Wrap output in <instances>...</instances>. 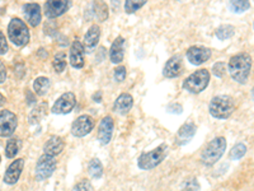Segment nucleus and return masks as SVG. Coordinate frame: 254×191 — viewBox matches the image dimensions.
<instances>
[{
	"mask_svg": "<svg viewBox=\"0 0 254 191\" xmlns=\"http://www.w3.org/2000/svg\"><path fill=\"white\" fill-rule=\"evenodd\" d=\"M132 96H131L130 93H122V95L119 96V98L116 99L113 110H115L116 112H119L120 115H126V113L132 108Z\"/></svg>",
	"mask_w": 254,
	"mask_h": 191,
	"instance_id": "21",
	"label": "nucleus"
},
{
	"mask_svg": "<svg viewBox=\"0 0 254 191\" xmlns=\"http://www.w3.org/2000/svg\"><path fill=\"white\" fill-rule=\"evenodd\" d=\"M46 112H47V103L46 102H42L40 106H37V107L31 112V115H29V122H31V124H37V122L44 117Z\"/></svg>",
	"mask_w": 254,
	"mask_h": 191,
	"instance_id": "26",
	"label": "nucleus"
},
{
	"mask_svg": "<svg viewBox=\"0 0 254 191\" xmlns=\"http://www.w3.org/2000/svg\"><path fill=\"white\" fill-rule=\"evenodd\" d=\"M167 111H168V112H171V113H176V115H179V113L183 111V107L179 103H171L169 106H168Z\"/></svg>",
	"mask_w": 254,
	"mask_h": 191,
	"instance_id": "37",
	"label": "nucleus"
},
{
	"mask_svg": "<svg viewBox=\"0 0 254 191\" xmlns=\"http://www.w3.org/2000/svg\"><path fill=\"white\" fill-rule=\"evenodd\" d=\"M208 110H210L211 115L216 119H229L235 111V102L230 96H216L211 99Z\"/></svg>",
	"mask_w": 254,
	"mask_h": 191,
	"instance_id": "2",
	"label": "nucleus"
},
{
	"mask_svg": "<svg viewBox=\"0 0 254 191\" xmlns=\"http://www.w3.org/2000/svg\"><path fill=\"white\" fill-rule=\"evenodd\" d=\"M226 139L224 136H217L211 140L201 154V161L205 166H214L225 153Z\"/></svg>",
	"mask_w": 254,
	"mask_h": 191,
	"instance_id": "3",
	"label": "nucleus"
},
{
	"mask_svg": "<svg viewBox=\"0 0 254 191\" xmlns=\"http://www.w3.org/2000/svg\"><path fill=\"white\" fill-rule=\"evenodd\" d=\"M210 83V72L207 69H199L192 73L188 78L183 82V88L190 93H201Z\"/></svg>",
	"mask_w": 254,
	"mask_h": 191,
	"instance_id": "6",
	"label": "nucleus"
},
{
	"mask_svg": "<svg viewBox=\"0 0 254 191\" xmlns=\"http://www.w3.org/2000/svg\"><path fill=\"white\" fill-rule=\"evenodd\" d=\"M0 161H1V158H0Z\"/></svg>",
	"mask_w": 254,
	"mask_h": 191,
	"instance_id": "40",
	"label": "nucleus"
},
{
	"mask_svg": "<svg viewBox=\"0 0 254 191\" xmlns=\"http://www.w3.org/2000/svg\"><path fill=\"white\" fill-rule=\"evenodd\" d=\"M145 4H146V1H145V0H140V1H135V0H127L126 3H125V10H126V13L131 14V13H135L136 10H139L140 8H142Z\"/></svg>",
	"mask_w": 254,
	"mask_h": 191,
	"instance_id": "31",
	"label": "nucleus"
},
{
	"mask_svg": "<svg viewBox=\"0 0 254 191\" xmlns=\"http://www.w3.org/2000/svg\"><path fill=\"white\" fill-rule=\"evenodd\" d=\"M212 73H214L216 77H219V78H222L226 73V64L222 63V61L216 63L214 65V68H212Z\"/></svg>",
	"mask_w": 254,
	"mask_h": 191,
	"instance_id": "32",
	"label": "nucleus"
},
{
	"mask_svg": "<svg viewBox=\"0 0 254 191\" xmlns=\"http://www.w3.org/2000/svg\"><path fill=\"white\" fill-rule=\"evenodd\" d=\"M5 103H6V98L4 97L3 95H1V93H0V107H3Z\"/></svg>",
	"mask_w": 254,
	"mask_h": 191,
	"instance_id": "39",
	"label": "nucleus"
},
{
	"mask_svg": "<svg viewBox=\"0 0 254 191\" xmlns=\"http://www.w3.org/2000/svg\"><path fill=\"white\" fill-rule=\"evenodd\" d=\"M84 46L80 41L75 40L70 47V64L75 69H81L84 67Z\"/></svg>",
	"mask_w": 254,
	"mask_h": 191,
	"instance_id": "16",
	"label": "nucleus"
},
{
	"mask_svg": "<svg viewBox=\"0 0 254 191\" xmlns=\"http://www.w3.org/2000/svg\"><path fill=\"white\" fill-rule=\"evenodd\" d=\"M197 127L193 122H186V124L178 130V134H177V143H178L179 145L187 144V143L194 136Z\"/></svg>",
	"mask_w": 254,
	"mask_h": 191,
	"instance_id": "22",
	"label": "nucleus"
},
{
	"mask_svg": "<svg viewBox=\"0 0 254 191\" xmlns=\"http://www.w3.org/2000/svg\"><path fill=\"white\" fill-rule=\"evenodd\" d=\"M94 125L95 122L92 116L81 115L79 116L75 121L72 122L71 134L76 136V138H83V136L88 135L94 129Z\"/></svg>",
	"mask_w": 254,
	"mask_h": 191,
	"instance_id": "10",
	"label": "nucleus"
},
{
	"mask_svg": "<svg viewBox=\"0 0 254 191\" xmlns=\"http://www.w3.org/2000/svg\"><path fill=\"white\" fill-rule=\"evenodd\" d=\"M70 8V1H65V0H60V1H55V0H50L45 4V14L49 18H58L63 15Z\"/></svg>",
	"mask_w": 254,
	"mask_h": 191,
	"instance_id": "14",
	"label": "nucleus"
},
{
	"mask_svg": "<svg viewBox=\"0 0 254 191\" xmlns=\"http://www.w3.org/2000/svg\"><path fill=\"white\" fill-rule=\"evenodd\" d=\"M50 79L46 78V77H38V78L35 79L33 82V90L37 95L40 96H45L50 90Z\"/></svg>",
	"mask_w": 254,
	"mask_h": 191,
	"instance_id": "23",
	"label": "nucleus"
},
{
	"mask_svg": "<svg viewBox=\"0 0 254 191\" xmlns=\"http://www.w3.org/2000/svg\"><path fill=\"white\" fill-rule=\"evenodd\" d=\"M231 78L237 81L238 83H246L249 78V73L252 69V58L251 55L242 52L234 55L229 60L228 67Z\"/></svg>",
	"mask_w": 254,
	"mask_h": 191,
	"instance_id": "1",
	"label": "nucleus"
},
{
	"mask_svg": "<svg viewBox=\"0 0 254 191\" xmlns=\"http://www.w3.org/2000/svg\"><path fill=\"white\" fill-rule=\"evenodd\" d=\"M115 129V121L112 116H104L98 126V140L102 145H107L111 142Z\"/></svg>",
	"mask_w": 254,
	"mask_h": 191,
	"instance_id": "11",
	"label": "nucleus"
},
{
	"mask_svg": "<svg viewBox=\"0 0 254 191\" xmlns=\"http://www.w3.org/2000/svg\"><path fill=\"white\" fill-rule=\"evenodd\" d=\"M75 95L72 92H66L56 99V102L51 108V112L55 113V115H66V113L71 112L72 108L75 107Z\"/></svg>",
	"mask_w": 254,
	"mask_h": 191,
	"instance_id": "9",
	"label": "nucleus"
},
{
	"mask_svg": "<svg viewBox=\"0 0 254 191\" xmlns=\"http://www.w3.org/2000/svg\"><path fill=\"white\" fill-rule=\"evenodd\" d=\"M168 151L169 149H168L167 144H160L153 151L142 153L137 159V166L141 170H153L167 158Z\"/></svg>",
	"mask_w": 254,
	"mask_h": 191,
	"instance_id": "4",
	"label": "nucleus"
},
{
	"mask_svg": "<svg viewBox=\"0 0 254 191\" xmlns=\"http://www.w3.org/2000/svg\"><path fill=\"white\" fill-rule=\"evenodd\" d=\"M65 148V142L60 136H51L44 145V153L50 157H56Z\"/></svg>",
	"mask_w": 254,
	"mask_h": 191,
	"instance_id": "19",
	"label": "nucleus"
},
{
	"mask_svg": "<svg viewBox=\"0 0 254 191\" xmlns=\"http://www.w3.org/2000/svg\"><path fill=\"white\" fill-rule=\"evenodd\" d=\"M99 37H101V28H99V26H97V24L90 26L85 36H84V50H87L88 52H92L97 47Z\"/></svg>",
	"mask_w": 254,
	"mask_h": 191,
	"instance_id": "18",
	"label": "nucleus"
},
{
	"mask_svg": "<svg viewBox=\"0 0 254 191\" xmlns=\"http://www.w3.org/2000/svg\"><path fill=\"white\" fill-rule=\"evenodd\" d=\"M72 191H92V186L88 180H81L80 183L74 186Z\"/></svg>",
	"mask_w": 254,
	"mask_h": 191,
	"instance_id": "33",
	"label": "nucleus"
},
{
	"mask_svg": "<svg viewBox=\"0 0 254 191\" xmlns=\"http://www.w3.org/2000/svg\"><path fill=\"white\" fill-rule=\"evenodd\" d=\"M234 27L231 24H224V26H220L219 28L216 29V37L219 40H228V38L233 37L234 35Z\"/></svg>",
	"mask_w": 254,
	"mask_h": 191,
	"instance_id": "27",
	"label": "nucleus"
},
{
	"mask_svg": "<svg viewBox=\"0 0 254 191\" xmlns=\"http://www.w3.org/2000/svg\"><path fill=\"white\" fill-rule=\"evenodd\" d=\"M88 174L93 179H101L103 175V166L98 158H93L88 165Z\"/></svg>",
	"mask_w": 254,
	"mask_h": 191,
	"instance_id": "24",
	"label": "nucleus"
},
{
	"mask_svg": "<svg viewBox=\"0 0 254 191\" xmlns=\"http://www.w3.org/2000/svg\"><path fill=\"white\" fill-rule=\"evenodd\" d=\"M56 162L55 157H50L44 154L38 159L37 165H36V180L37 181H44V180L50 179L52 174L56 170Z\"/></svg>",
	"mask_w": 254,
	"mask_h": 191,
	"instance_id": "7",
	"label": "nucleus"
},
{
	"mask_svg": "<svg viewBox=\"0 0 254 191\" xmlns=\"http://www.w3.org/2000/svg\"><path fill=\"white\" fill-rule=\"evenodd\" d=\"M18 126V119L15 113L9 110L0 111V136L9 138L14 134Z\"/></svg>",
	"mask_w": 254,
	"mask_h": 191,
	"instance_id": "8",
	"label": "nucleus"
},
{
	"mask_svg": "<svg viewBox=\"0 0 254 191\" xmlns=\"http://www.w3.org/2000/svg\"><path fill=\"white\" fill-rule=\"evenodd\" d=\"M125 78H126V68L117 67V69H115V79L117 82H124Z\"/></svg>",
	"mask_w": 254,
	"mask_h": 191,
	"instance_id": "36",
	"label": "nucleus"
},
{
	"mask_svg": "<svg viewBox=\"0 0 254 191\" xmlns=\"http://www.w3.org/2000/svg\"><path fill=\"white\" fill-rule=\"evenodd\" d=\"M23 13L26 20L29 23V26L36 27L41 23L42 14H41V6L37 3H28L23 5Z\"/></svg>",
	"mask_w": 254,
	"mask_h": 191,
	"instance_id": "17",
	"label": "nucleus"
},
{
	"mask_svg": "<svg viewBox=\"0 0 254 191\" xmlns=\"http://www.w3.org/2000/svg\"><path fill=\"white\" fill-rule=\"evenodd\" d=\"M20 149V140L15 136L10 138L6 143V147H5V154L8 158H14L15 154L19 152Z\"/></svg>",
	"mask_w": 254,
	"mask_h": 191,
	"instance_id": "25",
	"label": "nucleus"
},
{
	"mask_svg": "<svg viewBox=\"0 0 254 191\" xmlns=\"http://www.w3.org/2000/svg\"><path fill=\"white\" fill-rule=\"evenodd\" d=\"M182 191H199V184L196 179H190Z\"/></svg>",
	"mask_w": 254,
	"mask_h": 191,
	"instance_id": "34",
	"label": "nucleus"
},
{
	"mask_svg": "<svg viewBox=\"0 0 254 191\" xmlns=\"http://www.w3.org/2000/svg\"><path fill=\"white\" fill-rule=\"evenodd\" d=\"M9 47H8V42H6V38L4 36V33L0 31V55H5L6 52H8Z\"/></svg>",
	"mask_w": 254,
	"mask_h": 191,
	"instance_id": "35",
	"label": "nucleus"
},
{
	"mask_svg": "<svg viewBox=\"0 0 254 191\" xmlns=\"http://www.w3.org/2000/svg\"><path fill=\"white\" fill-rule=\"evenodd\" d=\"M187 58L190 64L201 65L211 58V50L203 46H192L187 50Z\"/></svg>",
	"mask_w": 254,
	"mask_h": 191,
	"instance_id": "13",
	"label": "nucleus"
},
{
	"mask_svg": "<svg viewBox=\"0 0 254 191\" xmlns=\"http://www.w3.org/2000/svg\"><path fill=\"white\" fill-rule=\"evenodd\" d=\"M6 79V69L3 61L0 60V84H3Z\"/></svg>",
	"mask_w": 254,
	"mask_h": 191,
	"instance_id": "38",
	"label": "nucleus"
},
{
	"mask_svg": "<svg viewBox=\"0 0 254 191\" xmlns=\"http://www.w3.org/2000/svg\"><path fill=\"white\" fill-rule=\"evenodd\" d=\"M183 70V60L179 55L172 56L165 64L164 69H163V76L165 78H176L181 76Z\"/></svg>",
	"mask_w": 254,
	"mask_h": 191,
	"instance_id": "15",
	"label": "nucleus"
},
{
	"mask_svg": "<svg viewBox=\"0 0 254 191\" xmlns=\"http://www.w3.org/2000/svg\"><path fill=\"white\" fill-rule=\"evenodd\" d=\"M54 68L58 73H63L66 68V54L65 52H59L54 59Z\"/></svg>",
	"mask_w": 254,
	"mask_h": 191,
	"instance_id": "28",
	"label": "nucleus"
},
{
	"mask_svg": "<svg viewBox=\"0 0 254 191\" xmlns=\"http://www.w3.org/2000/svg\"><path fill=\"white\" fill-rule=\"evenodd\" d=\"M24 167V159L23 158H18L15 159L14 162L10 163V166L8 167V170L5 171V175H4V183L6 185H15L19 180L20 174L23 171Z\"/></svg>",
	"mask_w": 254,
	"mask_h": 191,
	"instance_id": "12",
	"label": "nucleus"
},
{
	"mask_svg": "<svg viewBox=\"0 0 254 191\" xmlns=\"http://www.w3.org/2000/svg\"><path fill=\"white\" fill-rule=\"evenodd\" d=\"M125 56V38L119 36L113 41L112 46L110 50V59L113 64H120L124 60Z\"/></svg>",
	"mask_w": 254,
	"mask_h": 191,
	"instance_id": "20",
	"label": "nucleus"
},
{
	"mask_svg": "<svg viewBox=\"0 0 254 191\" xmlns=\"http://www.w3.org/2000/svg\"><path fill=\"white\" fill-rule=\"evenodd\" d=\"M246 153H247L246 144H243V143L235 144L234 147H233V149L230 151V159H233V161H238V159L243 158Z\"/></svg>",
	"mask_w": 254,
	"mask_h": 191,
	"instance_id": "30",
	"label": "nucleus"
},
{
	"mask_svg": "<svg viewBox=\"0 0 254 191\" xmlns=\"http://www.w3.org/2000/svg\"><path fill=\"white\" fill-rule=\"evenodd\" d=\"M8 36L10 42L18 47L26 46L29 42V29L27 24L19 18H13L9 22Z\"/></svg>",
	"mask_w": 254,
	"mask_h": 191,
	"instance_id": "5",
	"label": "nucleus"
},
{
	"mask_svg": "<svg viewBox=\"0 0 254 191\" xmlns=\"http://www.w3.org/2000/svg\"><path fill=\"white\" fill-rule=\"evenodd\" d=\"M229 8L235 13H243L251 8V4H249V1H246V0H242V1L234 0V1L229 3Z\"/></svg>",
	"mask_w": 254,
	"mask_h": 191,
	"instance_id": "29",
	"label": "nucleus"
}]
</instances>
